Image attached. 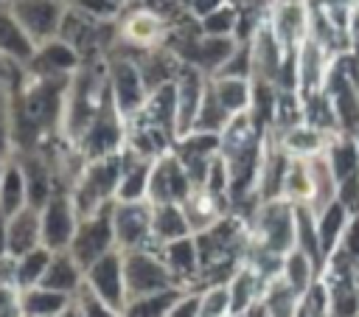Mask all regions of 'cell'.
Returning a JSON list of instances; mask_svg holds the SVG:
<instances>
[{
    "instance_id": "obj_1",
    "label": "cell",
    "mask_w": 359,
    "mask_h": 317,
    "mask_svg": "<svg viewBox=\"0 0 359 317\" xmlns=\"http://www.w3.org/2000/svg\"><path fill=\"white\" fill-rule=\"evenodd\" d=\"M123 163H126V149H121L115 154H107V157H98V160H84L81 171L76 174L73 185H70L79 219L95 213L98 208H104L109 202H115Z\"/></svg>"
},
{
    "instance_id": "obj_2",
    "label": "cell",
    "mask_w": 359,
    "mask_h": 317,
    "mask_svg": "<svg viewBox=\"0 0 359 317\" xmlns=\"http://www.w3.org/2000/svg\"><path fill=\"white\" fill-rule=\"evenodd\" d=\"M121 252H123L126 300L177 286V281H174V275L163 258V247H135V250H121Z\"/></svg>"
},
{
    "instance_id": "obj_3",
    "label": "cell",
    "mask_w": 359,
    "mask_h": 317,
    "mask_svg": "<svg viewBox=\"0 0 359 317\" xmlns=\"http://www.w3.org/2000/svg\"><path fill=\"white\" fill-rule=\"evenodd\" d=\"M255 244L252 250L286 255L294 250V202L289 199H269L261 202L255 210Z\"/></svg>"
},
{
    "instance_id": "obj_4",
    "label": "cell",
    "mask_w": 359,
    "mask_h": 317,
    "mask_svg": "<svg viewBox=\"0 0 359 317\" xmlns=\"http://www.w3.org/2000/svg\"><path fill=\"white\" fill-rule=\"evenodd\" d=\"M118 241H115V227H112V202L98 208L95 213L90 216H81L79 219V227H76V236L70 241V252L73 258L81 264V269H87L90 264H95L101 255H107L109 250H115Z\"/></svg>"
},
{
    "instance_id": "obj_5",
    "label": "cell",
    "mask_w": 359,
    "mask_h": 317,
    "mask_svg": "<svg viewBox=\"0 0 359 317\" xmlns=\"http://www.w3.org/2000/svg\"><path fill=\"white\" fill-rule=\"evenodd\" d=\"M39 227H42V244L48 250L70 247L79 227V210L70 188H56V194L39 208Z\"/></svg>"
},
{
    "instance_id": "obj_6",
    "label": "cell",
    "mask_w": 359,
    "mask_h": 317,
    "mask_svg": "<svg viewBox=\"0 0 359 317\" xmlns=\"http://www.w3.org/2000/svg\"><path fill=\"white\" fill-rule=\"evenodd\" d=\"M151 213L154 205L149 199L137 202H112V227H115V241L121 250H135V247H151ZM157 244V241H154Z\"/></svg>"
},
{
    "instance_id": "obj_7",
    "label": "cell",
    "mask_w": 359,
    "mask_h": 317,
    "mask_svg": "<svg viewBox=\"0 0 359 317\" xmlns=\"http://www.w3.org/2000/svg\"><path fill=\"white\" fill-rule=\"evenodd\" d=\"M8 11L22 25V31L31 36L34 45L56 39L59 28H62V20L67 14L62 0H11Z\"/></svg>"
},
{
    "instance_id": "obj_8",
    "label": "cell",
    "mask_w": 359,
    "mask_h": 317,
    "mask_svg": "<svg viewBox=\"0 0 359 317\" xmlns=\"http://www.w3.org/2000/svg\"><path fill=\"white\" fill-rule=\"evenodd\" d=\"M191 191H194V182L174 151L154 157L151 177H149V194H146V199L151 205H163V202H180L182 205L191 196Z\"/></svg>"
},
{
    "instance_id": "obj_9",
    "label": "cell",
    "mask_w": 359,
    "mask_h": 317,
    "mask_svg": "<svg viewBox=\"0 0 359 317\" xmlns=\"http://www.w3.org/2000/svg\"><path fill=\"white\" fill-rule=\"evenodd\" d=\"M84 286L90 292H95L112 309L123 311L126 286H123V252H121V247L109 250L107 255H101L95 264H90L84 269Z\"/></svg>"
},
{
    "instance_id": "obj_10",
    "label": "cell",
    "mask_w": 359,
    "mask_h": 317,
    "mask_svg": "<svg viewBox=\"0 0 359 317\" xmlns=\"http://www.w3.org/2000/svg\"><path fill=\"white\" fill-rule=\"evenodd\" d=\"M109 73H112V76H109L112 104H115V109H118L123 118H132V115L143 107V101H146V95H149L146 81H143V73H140L132 62H126V59H118Z\"/></svg>"
},
{
    "instance_id": "obj_11",
    "label": "cell",
    "mask_w": 359,
    "mask_h": 317,
    "mask_svg": "<svg viewBox=\"0 0 359 317\" xmlns=\"http://www.w3.org/2000/svg\"><path fill=\"white\" fill-rule=\"evenodd\" d=\"M6 244H8V255L20 258L25 252H31L34 247L42 244V227H39V208L25 205L17 213L8 216V227H6Z\"/></svg>"
},
{
    "instance_id": "obj_12",
    "label": "cell",
    "mask_w": 359,
    "mask_h": 317,
    "mask_svg": "<svg viewBox=\"0 0 359 317\" xmlns=\"http://www.w3.org/2000/svg\"><path fill=\"white\" fill-rule=\"evenodd\" d=\"M17 163H20L22 177H25L28 205L42 208V205L56 194L53 174H50V163H48L42 154H36V151H17Z\"/></svg>"
},
{
    "instance_id": "obj_13",
    "label": "cell",
    "mask_w": 359,
    "mask_h": 317,
    "mask_svg": "<svg viewBox=\"0 0 359 317\" xmlns=\"http://www.w3.org/2000/svg\"><path fill=\"white\" fill-rule=\"evenodd\" d=\"M174 87H177V137H182L194 129L199 104L205 98V81L196 67H188V70H182V76Z\"/></svg>"
},
{
    "instance_id": "obj_14",
    "label": "cell",
    "mask_w": 359,
    "mask_h": 317,
    "mask_svg": "<svg viewBox=\"0 0 359 317\" xmlns=\"http://www.w3.org/2000/svg\"><path fill=\"white\" fill-rule=\"evenodd\" d=\"M163 258H165V264H168V269H171L177 286L191 289V283H194V281L199 278V272H202L194 236H185V238H177V241L163 244Z\"/></svg>"
},
{
    "instance_id": "obj_15",
    "label": "cell",
    "mask_w": 359,
    "mask_h": 317,
    "mask_svg": "<svg viewBox=\"0 0 359 317\" xmlns=\"http://www.w3.org/2000/svg\"><path fill=\"white\" fill-rule=\"evenodd\" d=\"M28 65L34 67L36 76H65L79 65V50L56 36V39L36 45V53Z\"/></svg>"
},
{
    "instance_id": "obj_16",
    "label": "cell",
    "mask_w": 359,
    "mask_h": 317,
    "mask_svg": "<svg viewBox=\"0 0 359 317\" xmlns=\"http://www.w3.org/2000/svg\"><path fill=\"white\" fill-rule=\"evenodd\" d=\"M81 283H84V269L73 258V252L70 250H53L39 286H48V289H56L65 295H76Z\"/></svg>"
},
{
    "instance_id": "obj_17",
    "label": "cell",
    "mask_w": 359,
    "mask_h": 317,
    "mask_svg": "<svg viewBox=\"0 0 359 317\" xmlns=\"http://www.w3.org/2000/svg\"><path fill=\"white\" fill-rule=\"evenodd\" d=\"M151 166H154L151 157H137V154H132V151L126 149V163H123V171H121V182H118L115 199H118V202H137V199H146Z\"/></svg>"
},
{
    "instance_id": "obj_18",
    "label": "cell",
    "mask_w": 359,
    "mask_h": 317,
    "mask_svg": "<svg viewBox=\"0 0 359 317\" xmlns=\"http://www.w3.org/2000/svg\"><path fill=\"white\" fill-rule=\"evenodd\" d=\"M151 236H154V241H157L160 247L168 244V241L194 236L191 222H188V216H185V210H182L180 202L154 205V213H151Z\"/></svg>"
},
{
    "instance_id": "obj_19",
    "label": "cell",
    "mask_w": 359,
    "mask_h": 317,
    "mask_svg": "<svg viewBox=\"0 0 359 317\" xmlns=\"http://www.w3.org/2000/svg\"><path fill=\"white\" fill-rule=\"evenodd\" d=\"M348 222H351V213H348V208L339 199H331L323 210H317V236H320L323 261H328L331 252L339 247Z\"/></svg>"
},
{
    "instance_id": "obj_20",
    "label": "cell",
    "mask_w": 359,
    "mask_h": 317,
    "mask_svg": "<svg viewBox=\"0 0 359 317\" xmlns=\"http://www.w3.org/2000/svg\"><path fill=\"white\" fill-rule=\"evenodd\" d=\"M236 50V42L230 36H202L188 45L185 59L196 70H219Z\"/></svg>"
},
{
    "instance_id": "obj_21",
    "label": "cell",
    "mask_w": 359,
    "mask_h": 317,
    "mask_svg": "<svg viewBox=\"0 0 359 317\" xmlns=\"http://www.w3.org/2000/svg\"><path fill=\"white\" fill-rule=\"evenodd\" d=\"M20 297H22V317H59L65 306L73 300V295H65L48 286L20 289Z\"/></svg>"
},
{
    "instance_id": "obj_22",
    "label": "cell",
    "mask_w": 359,
    "mask_h": 317,
    "mask_svg": "<svg viewBox=\"0 0 359 317\" xmlns=\"http://www.w3.org/2000/svg\"><path fill=\"white\" fill-rule=\"evenodd\" d=\"M0 53L14 62H31L36 53V45L22 31V25L14 20V14L3 8H0Z\"/></svg>"
},
{
    "instance_id": "obj_23",
    "label": "cell",
    "mask_w": 359,
    "mask_h": 317,
    "mask_svg": "<svg viewBox=\"0 0 359 317\" xmlns=\"http://www.w3.org/2000/svg\"><path fill=\"white\" fill-rule=\"evenodd\" d=\"M25 205H28V194H25L22 168H20L17 157H8L6 168H3V177H0V208L6 210V216H11Z\"/></svg>"
},
{
    "instance_id": "obj_24",
    "label": "cell",
    "mask_w": 359,
    "mask_h": 317,
    "mask_svg": "<svg viewBox=\"0 0 359 317\" xmlns=\"http://www.w3.org/2000/svg\"><path fill=\"white\" fill-rule=\"evenodd\" d=\"M182 292L185 289L174 286V289H163V292H154V295L132 297V300H126L121 317H165Z\"/></svg>"
},
{
    "instance_id": "obj_25",
    "label": "cell",
    "mask_w": 359,
    "mask_h": 317,
    "mask_svg": "<svg viewBox=\"0 0 359 317\" xmlns=\"http://www.w3.org/2000/svg\"><path fill=\"white\" fill-rule=\"evenodd\" d=\"M53 250H48L45 244L34 247L31 252L14 258V286L17 289H31V286H39L45 269H48V261H50Z\"/></svg>"
},
{
    "instance_id": "obj_26",
    "label": "cell",
    "mask_w": 359,
    "mask_h": 317,
    "mask_svg": "<svg viewBox=\"0 0 359 317\" xmlns=\"http://www.w3.org/2000/svg\"><path fill=\"white\" fill-rule=\"evenodd\" d=\"M325 157L334 174V182H342L353 174H359V146L351 137H342L331 146H325Z\"/></svg>"
},
{
    "instance_id": "obj_27",
    "label": "cell",
    "mask_w": 359,
    "mask_h": 317,
    "mask_svg": "<svg viewBox=\"0 0 359 317\" xmlns=\"http://www.w3.org/2000/svg\"><path fill=\"white\" fill-rule=\"evenodd\" d=\"M300 297H303V295L294 292V286H292L283 275L272 278V281L266 283V292H264V303H266V309H269L272 317H294Z\"/></svg>"
},
{
    "instance_id": "obj_28",
    "label": "cell",
    "mask_w": 359,
    "mask_h": 317,
    "mask_svg": "<svg viewBox=\"0 0 359 317\" xmlns=\"http://www.w3.org/2000/svg\"><path fill=\"white\" fill-rule=\"evenodd\" d=\"M230 118L233 115L222 107L213 84H208L205 87V98L199 104V112H196V121H194V129L191 132H216V135H222V129L230 123Z\"/></svg>"
},
{
    "instance_id": "obj_29",
    "label": "cell",
    "mask_w": 359,
    "mask_h": 317,
    "mask_svg": "<svg viewBox=\"0 0 359 317\" xmlns=\"http://www.w3.org/2000/svg\"><path fill=\"white\" fill-rule=\"evenodd\" d=\"M213 90L222 101V107L230 112V115H238V112H247L252 95H250V87L244 79H233V76H216L213 81Z\"/></svg>"
},
{
    "instance_id": "obj_30",
    "label": "cell",
    "mask_w": 359,
    "mask_h": 317,
    "mask_svg": "<svg viewBox=\"0 0 359 317\" xmlns=\"http://www.w3.org/2000/svg\"><path fill=\"white\" fill-rule=\"evenodd\" d=\"M280 275L294 286V292H306L317 278H320V272H317V267L311 264V258L309 255H303L300 250H289L286 255H283V269H280Z\"/></svg>"
},
{
    "instance_id": "obj_31",
    "label": "cell",
    "mask_w": 359,
    "mask_h": 317,
    "mask_svg": "<svg viewBox=\"0 0 359 317\" xmlns=\"http://www.w3.org/2000/svg\"><path fill=\"white\" fill-rule=\"evenodd\" d=\"M283 149H286L289 154H294V157H311V154H320L325 146H323L320 132H317L314 126H303V123H300V126H294V129L286 132Z\"/></svg>"
},
{
    "instance_id": "obj_32",
    "label": "cell",
    "mask_w": 359,
    "mask_h": 317,
    "mask_svg": "<svg viewBox=\"0 0 359 317\" xmlns=\"http://www.w3.org/2000/svg\"><path fill=\"white\" fill-rule=\"evenodd\" d=\"M294 317H331V306H328V289L325 283L317 278L300 297Z\"/></svg>"
},
{
    "instance_id": "obj_33",
    "label": "cell",
    "mask_w": 359,
    "mask_h": 317,
    "mask_svg": "<svg viewBox=\"0 0 359 317\" xmlns=\"http://www.w3.org/2000/svg\"><path fill=\"white\" fill-rule=\"evenodd\" d=\"M199 317H230V292L227 283H213L202 292Z\"/></svg>"
},
{
    "instance_id": "obj_34",
    "label": "cell",
    "mask_w": 359,
    "mask_h": 317,
    "mask_svg": "<svg viewBox=\"0 0 359 317\" xmlns=\"http://www.w3.org/2000/svg\"><path fill=\"white\" fill-rule=\"evenodd\" d=\"M202 28L208 36H230L236 28V11L230 6H219L208 17H202Z\"/></svg>"
},
{
    "instance_id": "obj_35",
    "label": "cell",
    "mask_w": 359,
    "mask_h": 317,
    "mask_svg": "<svg viewBox=\"0 0 359 317\" xmlns=\"http://www.w3.org/2000/svg\"><path fill=\"white\" fill-rule=\"evenodd\" d=\"M76 300L81 303V311H84V317H121V311L118 309H112L109 303H104L95 292H90L84 283L79 286V292H76Z\"/></svg>"
},
{
    "instance_id": "obj_36",
    "label": "cell",
    "mask_w": 359,
    "mask_h": 317,
    "mask_svg": "<svg viewBox=\"0 0 359 317\" xmlns=\"http://www.w3.org/2000/svg\"><path fill=\"white\" fill-rule=\"evenodd\" d=\"M199 309H202V292L185 289L165 317H199Z\"/></svg>"
},
{
    "instance_id": "obj_37",
    "label": "cell",
    "mask_w": 359,
    "mask_h": 317,
    "mask_svg": "<svg viewBox=\"0 0 359 317\" xmlns=\"http://www.w3.org/2000/svg\"><path fill=\"white\" fill-rule=\"evenodd\" d=\"M0 317H22V297L14 283H0Z\"/></svg>"
},
{
    "instance_id": "obj_38",
    "label": "cell",
    "mask_w": 359,
    "mask_h": 317,
    "mask_svg": "<svg viewBox=\"0 0 359 317\" xmlns=\"http://www.w3.org/2000/svg\"><path fill=\"white\" fill-rule=\"evenodd\" d=\"M339 247L359 264V213L356 216H351V222H348V227H345V233H342V241H339Z\"/></svg>"
},
{
    "instance_id": "obj_39",
    "label": "cell",
    "mask_w": 359,
    "mask_h": 317,
    "mask_svg": "<svg viewBox=\"0 0 359 317\" xmlns=\"http://www.w3.org/2000/svg\"><path fill=\"white\" fill-rule=\"evenodd\" d=\"M84 14L93 17H112L118 11V0H76Z\"/></svg>"
},
{
    "instance_id": "obj_40",
    "label": "cell",
    "mask_w": 359,
    "mask_h": 317,
    "mask_svg": "<svg viewBox=\"0 0 359 317\" xmlns=\"http://www.w3.org/2000/svg\"><path fill=\"white\" fill-rule=\"evenodd\" d=\"M222 6V0H188V8L199 17H208L210 11H216Z\"/></svg>"
},
{
    "instance_id": "obj_41",
    "label": "cell",
    "mask_w": 359,
    "mask_h": 317,
    "mask_svg": "<svg viewBox=\"0 0 359 317\" xmlns=\"http://www.w3.org/2000/svg\"><path fill=\"white\" fill-rule=\"evenodd\" d=\"M6 227H8V216H6V210L0 208V261L8 255V244H6Z\"/></svg>"
},
{
    "instance_id": "obj_42",
    "label": "cell",
    "mask_w": 359,
    "mask_h": 317,
    "mask_svg": "<svg viewBox=\"0 0 359 317\" xmlns=\"http://www.w3.org/2000/svg\"><path fill=\"white\" fill-rule=\"evenodd\" d=\"M59 317H84V311H81V303L76 300V295H73V300L65 306V311H62Z\"/></svg>"
},
{
    "instance_id": "obj_43",
    "label": "cell",
    "mask_w": 359,
    "mask_h": 317,
    "mask_svg": "<svg viewBox=\"0 0 359 317\" xmlns=\"http://www.w3.org/2000/svg\"><path fill=\"white\" fill-rule=\"evenodd\" d=\"M3 168H6V160L0 157V177H3Z\"/></svg>"
},
{
    "instance_id": "obj_44",
    "label": "cell",
    "mask_w": 359,
    "mask_h": 317,
    "mask_svg": "<svg viewBox=\"0 0 359 317\" xmlns=\"http://www.w3.org/2000/svg\"><path fill=\"white\" fill-rule=\"evenodd\" d=\"M356 317H359V314H356Z\"/></svg>"
},
{
    "instance_id": "obj_45",
    "label": "cell",
    "mask_w": 359,
    "mask_h": 317,
    "mask_svg": "<svg viewBox=\"0 0 359 317\" xmlns=\"http://www.w3.org/2000/svg\"><path fill=\"white\" fill-rule=\"evenodd\" d=\"M62 3H65V0H62Z\"/></svg>"
}]
</instances>
